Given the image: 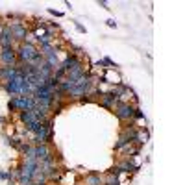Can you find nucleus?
<instances>
[{
	"mask_svg": "<svg viewBox=\"0 0 185 185\" xmlns=\"http://www.w3.org/2000/svg\"><path fill=\"white\" fill-rule=\"evenodd\" d=\"M17 56H19V59H21V61L32 63V59L37 56V50H35L30 43H24L21 48H19V54H17Z\"/></svg>",
	"mask_w": 185,
	"mask_h": 185,
	"instance_id": "nucleus-1",
	"label": "nucleus"
},
{
	"mask_svg": "<svg viewBox=\"0 0 185 185\" xmlns=\"http://www.w3.org/2000/svg\"><path fill=\"white\" fill-rule=\"evenodd\" d=\"M33 150H35V157H37V161H41V163L52 161V156H50V150H48L46 144H39V146H35Z\"/></svg>",
	"mask_w": 185,
	"mask_h": 185,
	"instance_id": "nucleus-2",
	"label": "nucleus"
},
{
	"mask_svg": "<svg viewBox=\"0 0 185 185\" xmlns=\"http://www.w3.org/2000/svg\"><path fill=\"white\" fill-rule=\"evenodd\" d=\"M117 117L119 119H131L133 117V107L131 105H128V104H119V107H117Z\"/></svg>",
	"mask_w": 185,
	"mask_h": 185,
	"instance_id": "nucleus-3",
	"label": "nucleus"
},
{
	"mask_svg": "<svg viewBox=\"0 0 185 185\" xmlns=\"http://www.w3.org/2000/svg\"><path fill=\"white\" fill-rule=\"evenodd\" d=\"M0 59H2V63H6L8 67H11V63L15 61V50L11 46L9 48H4L2 54H0Z\"/></svg>",
	"mask_w": 185,
	"mask_h": 185,
	"instance_id": "nucleus-4",
	"label": "nucleus"
},
{
	"mask_svg": "<svg viewBox=\"0 0 185 185\" xmlns=\"http://www.w3.org/2000/svg\"><path fill=\"white\" fill-rule=\"evenodd\" d=\"M9 33H11L15 39H24V37H26V28H24L22 24H19V22H15V24H11Z\"/></svg>",
	"mask_w": 185,
	"mask_h": 185,
	"instance_id": "nucleus-5",
	"label": "nucleus"
},
{
	"mask_svg": "<svg viewBox=\"0 0 185 185\" xmlns=\"http://www.w3.org/2000/svg\"><path fill=\"white\" fill-rule=\"evenodd\" d=\"M21 121L26 122V126H30L32 122H35L37 119H35V115H33L32 109H26V111H21Z\"/></svg>",
	"mask_w": 185,
	"mask_h": 185,
	"instance_id": "nucleus-6",
	"label": "nucleus"
},
{
	"mask_svg": "<svg viewBox=\"0 0 185 185\" xmlns=\"http://www.w3.org/2000/svg\"><path fill=\"white\" fill-rule=\"evenodd\" d=\"M11 43H13V35L9 33V30L8 32H4L2 35H0V44L4 46V48H9L11 46Z\"/></svg>",
	"mask_w": 185,
	"mask_h": 185,
	"instance_id": "nucleus-7",
	"label": "nucleus"
},
{
	"mask_svg": "<svg viewBox=\"0 0 185 185\" xmlns=\"http://www.w3.org/2000/svg\"><path fill=\"white\" fill-rule=\"evenodd\" d=\"M117 93H109V95H105L104 96V105H109V104H113V102H117Z\"/></svg>",
	"mask_w": 185,
	"mask_h": 185,
	"instance_id": "nucleus-8",
	"label": "nucleus"
},
{
	"mask_svg": "<svg viewBox=\"0 0 185 185\" xmlns=\"http://www.w3.org/2000/svg\"><path fill=\"white\" fill-rule=\"evenodd\" d=\"M87 183L89 185H102V180L98 176H87Z\"/></svg>",
	"mask_w": 185,
	"mask_h": 185,
	"instance_id": "nucleus-9",
	"label": "nucleus"
},
{
	"mask_svg": "<svg viewBox=\"0 0 185 185\" xmlns=\"http://www.w3.org/2000/svg\"><path fill=\"white\" fill-rule=\"evenodd\" d=\"M128 143H131V141H130V139H128V137L124 135V137H121V141H119V143L115 144V148H122L124 144H128Z\"/></svg>",
	"mask_w": 185,
	"mask_h": 185,
	"instance_id": "nucleus-10",
	"label": "nucleus"
},
{
	"mask_svg": "<svg viewBox=\"0 0 185 185\" xmlns=\"http://www.w3.org/2000/svg\"><path fill=\"white\" fill-rule=\"evenodd\" d=\"M107 185H119V180H117V178H115V180H113V178H111V180H109V182H107Z\"/></svg>",
	"mask_w": 185,
	"mask_h": 185,
	"instance_id": "nucleus-11",
	"label": "nucleus"
},
{
	"mask_svg": "<svg viewBox=\"0 0 185 185\" xmlns=\"http://www.w3.org/2000/svg\"><path fill=\"white\" fill-rule=\"evenodd\" d=\"M107 26H111V28H115V26H117V22L113 21V19H109V21H107Z\"/></svg>",
	"mask_w": 185,
	"mask_h": 185,
	"instance_id": "nucleus-12",
	"label": "nucleus"
},
{
	"mask_svg": "<svg viewBox=\"0 0 185 185\" xmlns=\"http://www.w3.org/2000/svg\"><path fill=\"white\" fill-rule=\"evenodd\" d=\"M76 28H78V30H80V32H85V28H83L82 24H78V22H76Z\"/></svg>",
	"mask_w": 185,
	"mask_h": 185,
	"instance_id": "nucleus-13",
	"label": "nucleus"
},
{
	"mask_svg": "<svg viewBox=\"0 0 185 185\" xmlns=\"http://www.w3.org/2000/svg\"><path fill=\"white\" fill-rule=\"evenodd\" d=\"M0 178H2V180H6V178H9V174H6V172H2V174H0Z\"/></svg>",
	"mask_w": 185,
	"mask_h": 185,
	"instance_id": "nucleus-14",
	"label": "nucleus"
},
{
	"mask_svg": "<svg viewBox=\"0 0 185 185\" xmlns=\"http://www.w3.org/2000/svg\"><path fill=\"white\" fill-rule=\"evenodd\" d=\"M37 185H46V183H44V182H41V183H37Z\"/></svg>",
	"mask_w": 185,
	"mask_h": 185,
	"instance_id": "nucleus-15",
	"label": "nucleus"
}]
</instances>
